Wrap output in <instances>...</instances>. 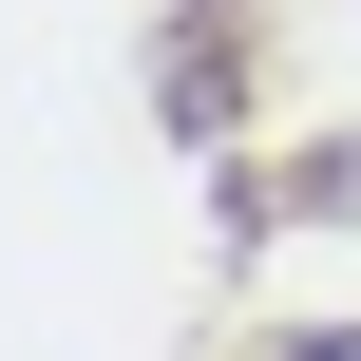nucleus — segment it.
<instances>
[{"label": "nucleus", "mask_w": 361, "mask_h": 361, "mask_svg": "<svg viewBox=\"0 0 361 361\" xmlns=\"http://www.w3.org/2000/svg\"><path fill=\"white\" fill-rule=\"evenodd\" d=\"M286 361H361V343H286Z\"/></svg>", "instance_id": "obj_1"}]
</instances>
